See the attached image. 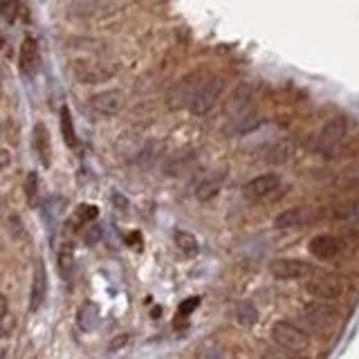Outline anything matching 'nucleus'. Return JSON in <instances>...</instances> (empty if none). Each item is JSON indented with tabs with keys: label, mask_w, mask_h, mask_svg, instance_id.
<instances>
[{
	"label": "nucleus",
	"mask_w": 359,
	"mask_h": 359,
	"mask_svg": "<svg viewBox=\"0 0 359 359\" xmlns=\"http://www.w3.org/2000/svg\"><path fill=\"white\" fill-rule=\"evenodd\" d=\"M198 303H200V299H198V297L187 299V301L182 303V308H180V314H189V312H194V310L198 308Z\"/></svg>",
	"instance_id": "27"
},
{
	"label": "nucleus",
	"mask_w": 359,
	"mask_h": 359,
	"mask_svg": "<svg viewBox=\"0 0 359 359\" xmlns=\"http://www.w3.org/2000/svg\"><path fill=\"white\" fill-rule=\"evenodd\" d=\"M25 196H27V202H29V205H34V202H36V198H39V175L34 173V171L27 175V182H25Z\"/></svg>",
	"instance_id": "24"
},
{
	"label": "nucleus",
	"mask_w": 359,
	"mask_h": 359,
	"mask_svg": "<svg viewBox=\"0 0 359 359\" xmlns=\"http://www.w3.org/2000/svg\"><path fill=\"white\" fill-rule=\"evenodd\" d=\"M224 86H227V83H224V79L220 74H209L205 79V83L200 86L194 101H191L189 110L194 112L196 117H205L207 112H211V108L216 106V101L220 99Z\"/></svg>",
	"instance_id": "4"
},
{
	"label": "nucleus",
	"mask_w": 359,
	"mask_h": 359,
	"mask_svg": "<svg viewBox=\"0 0 359 359\" xmlns=\"http://www.w3.org/2000/svg\"><path fill=\"white\" fill-rule=\"evenodd\" d=\"M65 198L61 196H52L45 200V205H43V218H45V224H50V227H54L56 222L61 220V216L65 213Z\"/></svg>",
	"instance_id": "18"
},
{
	"label": "nucleus",
	"mask_w": 359,
	"mask_h": 359,
	"mask_svg": "<svg viewBox=\"0 0 359 359\" xmlns=\"http://www.w3.org/2000/svg\"><path fill=\"white\" fill-rule=\"evenodd\" d=\"M0 93H3V76H0Z\"/></svg>",
	"instance_id": "34"
},
{
	"label": "nucleus",
	"mask_w": 359,
	"mask_h": 359,
	"mask_svg": "<svg viewBox=\"0 0 359 359\" xmlns=\"http://www.w3.org/2000/svg\"><path fill=\"white\" fill-rule=\"evenodd\" d=\"M59 269H61V276L65 280H70L74 276V269H76V258H74V250L70 243H63L61 250H59Z\"/></svg>",
	"instance_id": "19"
},
{
	"label": "nucleus",
	"mask_w": 359,
	"mask_h": 359,
	"mask_svg": "<svg viewBox=\"0 0 359 359\" xmlns=\"http://www.w3.org/2000/svg\"><path fill=\"white\" fill-rule=\"evenodd\" d=\"M236 321L243 328H254L258 323V310L252 301H241L238 306H236Z\"/></svg>",
	"instance_id": "20"
},
{
	"label": "nucleus",
	"mask_w": 359,
	"mask_h": 359,
	"mask_svg": "<svg viewBox=\"0 0 359 359\" xmlns=\"http://www.w3.org/2000/svg\"><path fill=\"white\" fill-rule=\"evenodd\" d=\"M314 211L312 207H292V209H285L280 211L278 216L274 218V227L276 229H294V227H301V224H306L314 218Z\"/></svg>",
	"instance_id": "12"
},
{
	"label": "nucleus",
	"mask_w": 359,
	"mask_h": 359,
	"mask_svg": "<svg viewBox=\"0 0 359 359\" xmlns=\"http://www.w3.org/2000/svg\"><path fill=\"white\" fill-rule=\"evenodd\" d=\"M99 321H101L99 303L93 299L81 301V306H79V310H76V325L79 328H81L83 332H93V330H97Z\"/></svg>",
	"instance_id": "15"
},
{
	"label": "nucleus",
	"mask_w": 359,
	"mask_h": 359,
	"mask_svg": "<svg viewBox=\"0 0 359 359\" xmlns=\"http://www.w3.org/2000/svg\"><path fill=\"white\" fill-rule=\"evenodd\" d=\"M344 140H346V121L341 117H334L330 121H325L323 128L319 130L317 149L321 155L332 157V155H337V151L341 149Z\"/></svg>",
	"instance_id": "6"
},
{
	"label": "nucleus",
	"mask_w": 359,
	"mask_h": 359,
	"mask_svg": "<svg viewBox=\"0 0 359 359\" xmlns=\"http://www.w3.org/2000/svg\"><path fill=\"white\" fill-rule=\"evenodd\" d=\"M200 359H227V355H224L220 348H209V351L202 355Z\"/></svg>",
	"instance_id": "28"
},
{
	"label": "nucleus",
	"mask_w": 359,
	"mask_h": 359,
	"mask_svg": "<svg viewBox=\"0 0 359 359\" xmlns=\"http://www.w3.org/2000/svg\"><path fill=\"white\" fill-rule=\"evenodd\" d=\"M272 339L276 341V346L280 348V351L290 353V355H301L310 344L308 332L303 328H299V325L290 323V321H276L274 323Z\"/></svg>",
	"instance_id": "3"
},
{
	"label": "nucleus",
	"mask_w": 359,
	"mask_h": 359,
	"mask_svg": "<svg viewBox=\"0 0 359 359\" xmlns=\"http://www.w3.org/2000/svg\"><path fill=\"white\" fill-rule=\"evenodd\" d=\"M126 106V97H123L121 90H104V93L95 95L90 99V108H93L97 115L104 117H115Z\"/></svg>",
	"instance_id": "8"
},
{
	"label": "nucleus",
	"mask_w": 359,
	"mask_h": 359,
	"mask_svg": "<svg viewBox=\"0 0 359 359\" xmlns=\"http://www.w3.org/2000/svg\"><path fill=\"white\" fill-rule=\"evenodd\" d=\"M32 142H34V151H36L39 162L45 168H50V164H52V140H50V130L43 121H39L36 126H34Z\"/></svg>",
	"instance_id": "14"
},
{
	"label": "nucleus",
	"mask_w": 359,
	"mask_h": 359,
	"mask_svg": "<svg viewBox=\"0 0 359 359\" xmlns=\"http://www.w3.org/2000/svg\"><path fill=\"white\" fill-rule=\"evenodd\" d=\"M205 74L202 72H189L184 74L180 81H175L171 88H168L166 93V106L168 110H182V108H189L194 97L198 95L200 86L205 83Z\"/></svg>",
	"instance_id": "2"
},
{
	"label": "nucleus",
	"mask_w": 359,
	"mask_h": 359,
	"mask_svg": "<svg viewBox=\"0 0 359 359\" xmlns=\"http://www.w3.org/2000/svg\"><path fill=\"white\" fill-rule=\"evenodd\" d=\"M18 65L22 76H34L41 67V52H39V43L36 39L27 36L20 43V56H18Z\"/></svg>",
	"instance_id": "11"
},
{
	"label": "nucleus",
	"mask_w": 359,
	"mask_h": 359,
	"mask_svg": "<svg viewBox=\"0 0 359 359\" xmlns=\"http://www.w3.org/2000/svg\"><path fill=\"white\" fill-rule=\"evenodd\" d=\"M112 198H115V200H112V202H115V205L119 207H126V200H123V196H119V194H115V196H112Z\"/></svg>",
	"instance_id": "31"
},
{
	"label": "nucleus",
	"mask_w": 359,
	"mask_h": 359,
	"mask_svg": "<svg viewBox=\"0 0 359 359\" xmlns=\"http://www.w3.org/2000/svg\"><path fill=\"white\" fill-rule=\"evenodd\" d=\"M76 216H79V220H83V222L95 220V218L99 216V209H97V207H93V205H83V207H79Z\"/></svg>",
	"instance_id": "25"
},
{
	"label": "nucleus",
	"mask_w": 359,
	"mask_h": 359,
	"mask_svg": "<svg viewBox=\"0 0 359 359\" xmlns=\"http://www.w3.org/2000/svg\"><path fill=\"white\" fill-rule=\"evenodd\" d=\"M83 233H86V236H83V241H86L88 245H95V243L101 238V227H97V224H95V227L86 229Z\"/></svg>",
	"instance_id": "26"
},
{
	"label": "nucleus",
	"mask_w": 359,
	"mask_h": 359,
	"mask_svg": "<svg viewBox=\"0 0 359 359\" xmlns=\"http://www.w3.org/2000/svg\"><path fill=\"white\" fill-rule=\"evenodd\" d=\"M9 162H11V155H9V151L0 149V171H3V168H7V166H9Z\"/></svg>",
	"instance_id": "29"
},
{
	"label": "nucleus",
	"mask_w": 359,
	"mask_h": 359,
	"mask_svg": "<svg viewBox=\"0 0 359 359\" xmlns=\"http://www.w3.org/2000/svg\"><path fill=\"white\" fill-rule=\"evenodd\" d=\"M290 155H292V146H290V142H278L272 151L267 153V157L272 160L274 164H280V162H285V160H290Z\"/></svg>",
	"instance_id": "22"
},
{
	"label": "nucleus",
	"mask_w": 359,
	"mask_h": 359,
	"mask_svg": "<svg viewBox=\"0 0 359 359\" xmlns=\"http://www.w3.org/2000/svg\"><path fill=\"white\" fill-rule=\"evenodd\" d=\"M16 5L14 3H7V5H0V11H14Z\"/></svg>",
	"instance_id": "32"
},
{
	"label": "nucleus",
	"mask_w": 359,
	"mask_h": 359,
	"mask_svg": "<svg viewBox=\"0 0 359 359\" xmlns=\"http://www.w3.org/2000/svg\"><path fill=\"white\" fill-rule=\"evenodd\" d=\"M160 142H149L142 149V153L137 155V162L140 164H151V162H155V157H157V153H160Z\"/></svg>",
	"instance_id": "23"
},
{
	"label": "nucleus",
	"mask_w": 359,
	"mask_h": 359,
	"mask_svg": "<svg viewBox=\"0 0 359 359\" xmlns=\"http://www.w3.org/2000/svg\"><path fill=\"white\" fill-rule=\"evenodd\" d=\"M224 177H227V171H218V173H211L209 177H205L202 182L196 187V198L200 202H207V200H213L222 189V182Z\"/></svg>",
	"instance_id": "16"
},
{
	"label": "nucleus",
	"mask_w": 359,
	"mask_h": 359,
	"mask_svg": "<svg viewBox=\"0 0 359 359\" xmlns=\"http://www.w3.org/2000/svg\"><path fill=\"white\" fill-rule=\"evenodd\" d=\"M5 314H7V297L0 294V321L5 319Z\"/></svg>",
	"instance_id": "30"
},
{
	"label": "nucleus",
	"mask_w": 359,
	"mask_h": 359,
	"mask_svg": "<svg viewBox=\"0 0 359 359\" xmlns=\"http://www.w3.org/2000/svg\"><path fill=\"white\" fill-rule=\"evenodd\" d=\"M346 283L339 278V276H334L330 272H314L308 276V283H306V290L310 292V294L317 299V301H334V299H339L344 294V287Z\"/></svg>",
	"instance_id": "5"
},
{
	"label": "nucleus",
	"mask_w": 359,
	"mask_h": 359,
	"mask_svg": "<svg viewBox=\"0 0 359 359\" xmlns=\"http://www.w3.org/2000/svg\"><path fill=\"white\" fill-rule=\"evenodd\" d=\"M290 359H308V357H303V355H290Z\"/></svg>",
	"instance_id": "33"
},
{
	"label": "nucleus",
	"mask_w": 359,
	"mask_h": 359,
	"mask_svg": "<svg viewBox=\"0 0 359 359\" xmlns=\"http://www.w3.org/2000/svg\"><path fill=\"white\" fill-rule=\"evenodd\" d=\"M344 250V243L337 238V236H330V233H319L314 236V238L310 241L308 245V252L319 258V261H330V258L339 256Z\"/></svg>",
	"instance_id": "10"
},
{
	"label": "nucleus",
	"mask_w": 359,
	"mask_h": 359,
	"mask_svg": "<svg viewBox=\"0 0 359 359\" xmlns=\"http://www.w3.org/2000/svg\"><path fill=\"white\" fill-rule=\"evenodd\" d=\"M280 187V177L276 173H263L252 177L250 182L243 187V198L247 200H263L269 198L272 194H276Z\"/></svg>",
	"instance_id": "9"
},
{
	"label": "nucleus",
	"mask_w": 359,
	"mask_h": 359,
	"mask_svg": "<svg viewBox=\"0 0 359 359\" xmlns=\"http://www.w3.org/2000/svg\"><path fill=\"white\" fill-rule=\"evenodd\" d=\"M173 241L177 245V250L180 252H184L187 256H198L200 254V243L198 238L191 231H184V229H177L175 236H173Z\"/></svg>",
	"instance_id": "21"
},
{
	"label": "nucleus",
	"mask_w": 359,
	"mask_h": 359,
	"mask_svg": "<svg viewBox=\"0 0 359 359\" xmlns=\"http://www.w3.org/2000/svg\"><path fill=\"white\" fill-rule=\"evenodd\" d=\"M59 121H61V135H63L65 146H67V149H76V146H79V135L74 130V121H72L70 106H61Z\"/></svg>",
	"instance_id": "17"
},
{
	"label": "nucleus",
	"mask_w": 359,
	"mask_h": 359,
	"mask_svg": "<svg viewBox=\"0 0 359 359\" xmlns=\"http://www.w3.org/2000/svg\"><path fill=\"white\" fill-rule=\"evenodd\" d=\"M45 299H48V274H45V267L39 261L36 269H34L32 287H29V312H39Z\"/></svg>",
	"instance_id": "13"
},
{
	"label": "nucleus",
	"mask_w": 359,
	"mask_h": 359,
	"mask_svg": "<svg viewBox=\"0 0 359 359\" xmlns=\"http://www.w3.org/2000/svg\"><path fill=\"white\" fill-rule=\"evenodd\" d=\"M301 321L317 332H330L339 323V310L325 301H310L299 312Z\"/></svg>",
	"instance_id": "1"
},
{
	"label": "nucleus",
	"mask_w": 359,
	"mask_h": 359,
	"mask_svg": "<svg viewBox=\"0 0 359 359\" xmlns=\"http://www.w3.org/2000/svg\"><path fill=\"white\" fill-rule=\"evenodd\" d=\"M0 135H3V121H0Z\"/></svg>",
	"instance_id": "35"
},
{
	"label": "nucleus",
	"mask_w": 359,
	"mask_h": 359,
	"mask_svg": "<svg viewBox=\"0 0 359 359\" xmlns=\"http://www.w3.org/2000/svg\"><path fill=\"white\" fill-rule=\"evenodd\" d=\"M269 272L280 280H297L308 278L314 272V267L306 261H299V258H276L269 263Z\"/></svg>",
	"instance_id": "7"
}]
</instances>
